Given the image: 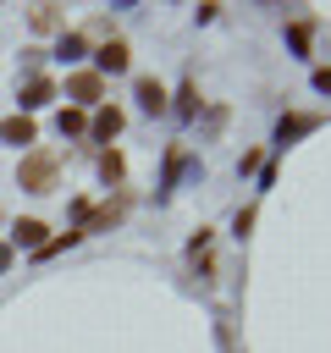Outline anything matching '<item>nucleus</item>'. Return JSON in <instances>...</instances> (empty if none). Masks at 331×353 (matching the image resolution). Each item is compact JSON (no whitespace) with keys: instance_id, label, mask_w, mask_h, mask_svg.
Here are the masks:
<instances>
[{"instance_id":"nucleus-8","label":"nucleus","mask_w":331,"mask_h":353,"mask_svg":"<svg viewBox=\"0 0 331 353\" xmlns=\"http://www.w3.org/2000/svg\"><path fill=\"white\" fill-rule=\"evenodd\" d=\"M11 243H17V248H44V221H17Z\"/></svg>"},{"instance_id":"nucleus-1","label":"nucleus","mask_w":331,"mask_h":353,"mask_svg":"<svg viewBox=\"0 0 331 353\" xmlns=\"http://www.w3.org/2000/svg\"><path fill=\"white\" fill-rule=\"evenodd\" d=\"M55 149H33V154H22V171H17V182L28 188V193H50L55 188Z\"/></svg>"},{"instance_id":"nucleus-11","label":"nucleus","mask_w":331,"mask_h":353,"mask_svg":"<svg viewBox=\"0 0 331 353\" xmlns=\"http://www.w3.org/2000/svg\"><path fill=\"white\" fill-rule=\"evenodd\" d=\"M61 132H66V138L88 132V116H83V110H61Z\"/></svg>"},{"instance_id":"nucleus-15","label":"nucleus","mask_w":331,"mask_h":353,"mask_svg":"<svg viewBox=\"0 0 331 353\" xmlns=\"http://www.w3.org/2000/svg\"><path fill=\"white\" fill-rule=\"evenodd\" d=\"M99 176L116 182V176H121V154H105V160H99Z\"/></svg>"},{"instance_id":"nucleus-3","label":"nucleus","mask_w":331,"mask_h":353,"mask_svg":"<svg viewBox=\"0 0 331 353\" xmlns=\"http://www.w3.org/2000/svg\"><path fill=\"white\" fill-rule=\"evenodd\" d=\"M94 61H99V72H127V61H132V55H127V44H121V39H110V44H99V55H94Z\"/></svg>"},{"instance_id":"nucleus-14","label":"nucleus","mask_w":331,"mask_h":353,"mask_svg":"<svg viewBox=\"0 0 331 353\" xmlns=\"http://www.w3.org/2000/svg\"><path fill=\"white\" fill-rule=\"evenodd\" d=\"M83 50H88V44H83V33H66V39H61V55H66V61H77Z\"/></svg>"},{"instance_id":"nucleus-17","label":"nucleus","mask_w":331,"mask_h":353,"mask_svg":"<svg viewBox=\"0 0 331 353\" xmlns=\"http://www.w3.org/2000/svg\"><path fill=\"white\" fill-rule=\"evenodd\" d=\"M6 265H11V248H6V243H0V270H6Z\"/></svg>"},{"instance_id":"nucleus-7","label":"nucleus","mask_w":331,"mask_h":353,"mask_svg":"<svg viewBox=\"0 0 331 353\" xmlns=\"http://www.w3.org/2000/svg\"><path fill=\"white\" fill-rule=\"evenodd\" d=\"M116 221H121V199H116V204H105V210H94V215H88L77 232L88 237V232H105V226H116Z\"/></svg>"},{"instance_id":"nucleus-5","label":"nucleus","mask_w":331,"mask_h":353,"mask_svg":"<svg viewBox=\"0 0 331 353\" xmlns=\"http://www.w3.org/2000/svg\"><path fill=\"white\" fill-rule=\"evenodd\" d=\"M138 105L154 116V110H166V88L154 83V77H138Z\"/></svg>"},{"instance_id":"nucleus-9","label":"nucleus","mask_w":331,"mask_h":353,"mask_svg":"<svg viewBox=\"0 0 331 353\" xmlns=\"http://www.w3.org/2000/svg\"><path fill=\"white\" fill-rule=\"evenodd\" d=\"M116 132H121V110L110 105V110H99V116H94V138H116Z\"/></svg>"},{"instance_id":"nucleus-16","label":"nucleus","mask_w":331,"mask_h":353,"mask_svg":"<svg viewBox=\"0 0 331 353\" xmlns=\"http://www.w3.org/2000/svg\"><path fill=\"white\" fill-rule=\"evenodd\" d=\"M314 88H320V94H331V66H325V72H314Z\"/></svg>"},{"instance_id":"nucleus-13","label":"nucleus","mask_w":331,"mask_h":353,"mask_svg":"<svg viewBox=\"0 0 331 353\" xmlns=\"http://www.w3.org/2000/svg\"><path fill=\"white\" fill-rule=\"evenodd\" d=\"M177 110H182V116H193V110H199V88H193V83H182V94H177Z\"/></svg>"},{"instance_id":"nucleus-2","label":"nucleus","mask_w":331,"mask_h":353,"mask_svg":"<svg viewBox=\"0 0 331 353\" xmlns=\"http://www.w3.org/2000/svg\"><path fill=\"white\" fill-rule=\"evenodd\" d=\"M66 94H72V99H99V94H105V77H99V72H72V77H66Z\"/></svg>"},{"instance_id":"nucleus-6","label":"nucleus","mask_w":331,"mask_h":353,"mask_svg":"<svg viewBox=\"0 0 331 353\" xmlns=\"http://www.w3.org/2000/svg\"><path fill=\"white\" fill-rule=\"evenodd\" d=\"M0 138H6V143H33V121H28V116H6V121H0Z\"/></svg>"},{"instance_id":"nucleus-10","label":"nucleus","mask_w":331,"mask_h":353,"mask_svg":"<svg viewBox=\"0 0 331 353\" xmlns=\"http://www.w3.org/2000/svg\"><path fill=\"white\" fill-rule=\"evenodd\" d=\"M33 28H61V6H33Z\"/></svg>"},{"instance_id":"nucleus-12","label":"nucleus","mask_w":331,"mask_h":353,"mask_svg":"<svg viewBox=\"0 0 331 353\" xmlns=\"http://www.w3.org/2000/svg\"><path fill=\"white\" fill-rule=\"evenodd\" d=\"M309 127H314V116H287V121H281V143L298 138V132H309Z\"/></svg>"},{"instance_id":"nucleus-4","label":"nucleus","mask_w":331,"mask_h":353,"mask_svg":"<svg viewBox=\"0 0 331 353\" xmlns=\"http://www.w3.org/2000/svg\"><path fill=\"white\" fill-rule=\"evenodd\" d=\"M50 94H55V83H50V77H28V88H22V110H39Z\"/></svg>"}]
</instances>
